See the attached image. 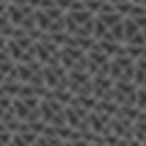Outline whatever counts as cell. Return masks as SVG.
<instances>
[{
	"instance_id": "cell-8",
	"label": "cell",
	"mask_w": 146,
	"mask_h": 146,
	"mask_svg": "<svg viewBox=\"0 0 146 146\" xmlns=\"http://www.w3.org/2000/svg\"><path fill=\"white\" fill-rule=\"evenodd\" d=\"M10 146H29L25 141V136L22 134H12V139H10Z\"/></svg>"
},
{
	"instance_id": "cell-6",
	"label": "cell",
	"mask_w": 146,
	"mask_h": 146,
	"mask_svg": "<svg viewBox=\"0 0 146 146\" xmlns=\"http://www.w3.org/2000/svg\"><path fill=\"white\" fill-rule=\"evenodd\" d=\"M134 107L136 110H146V90L144 88H136V93H134Z\"/></svg>"
},
{
	"instance_id": "cell-2",
	"label": "cell",
	"mask_w": 146,
	"mask_h": 146,
	"mask_svg": "<svg viewBox=\"0 0 146 146\" xmlns=\"http://www.w3.org/2000/svg\"><path fill=\"white\" fill-rule=\"evenodd\" d=\"M7 22L12 27H22L25 32H32L36 29L34 25V10L29 5H15V3H7Z\"/></svg>"
},
{
	"instance_id": "cell-11",
	"label": "cell",
	"mask_w": 146,
	"mask_h": 146,
	"mask_svg": "<svg viewBox=\"0 0 146 146\" xmlns=\"http://www.w3.org/2000/svg\"><path fill=\"white\" fill-rule=\"evenodd\" d=\"M83 3H85V0H83Z\"/></svg>"
},
{
	"instance_id": "cell-3",
	"label": "cell",
	"mask_w": 146,
	"mask_h": 146,
	"mask_svg": "<svg viewBox=\"0 0 146 146\" xmlns=\"http://www.w3.org/2000/svg\"><path fill=\"white\" fill-rule=\"evenodd\" d=\"M90 83H93V98H102V95L112 88V78L105 76V73H95V76H90Z\"/></svg>"
},
{
	"instance_id": "cell-7",
	"label": "cell",
	"mask_w": 146,
	"mask_h": 146,
	"mask_svg": "<svg viewBox=\"0 0 146 146\" xmlns=\"http://www.w3.org/2000/svg\"><path fill=\"white\" fill-rule=\"evenodd\" d=\"M20 100H22V102H25L29 110H34V107H39V100H42V98H34V95H29V98H20Z\"/></svg>"
},
{
	"instance_id": "cell-5",
	"label": "cell",
	"mask_w": 146,
	"mask_h": 146,
	"mask_svg": "<svg viewBox=\"0 0 146 146\" xmlns=\"http://www.w3.org/2000/svg\"><path fill=\"white\" fill-rule=\"evenodd\" d=\"M124 54L134 61V58H141L146 56V46H136V44H124Z\"/></svg>"
},
{
	"instance_id": "cell-9",
	"label": "cell",
	"mask_w": 146,
	"mask_h": 146,
	"mask_svg": "<svg viewBox=\"0 0 146 146\" xmlns=\"http://www.w3.org/2000/svg\"><path fill=\"white\" fill-rule=\"evenodd\" d=\"M129 3H139V5H146V0H129Z\"/></svg>"
},
{
	"instance_id": "cell-10",
	"label": "cell",
	"mask_w": 146,
	"mask_h": 146,
	"mask_svg": "<svg viewBox=\"0 0 146 146\" xmlns=\"http://www.w3.org/2000/svg\"><path fill=\"white\" fill-rule=\"evenodd\" d=\"M0 146H5V144H3V141H0Z\"/></svg>"
},
{
	"instance_id": "cell-1",
	"label": "cell",
	"mask_w": 146,
	"mask_h": 146,
	"mask_svg": "<svg viewBox=\"0 0 146 146\" xmlns=\"http://www.w3.org/2000/svg\"><path fill=\"white\" fill-rule=\"evenodd\" d=\"M34 25L39 32H63V10H58L56 5H49V7H36L34 10Z\"/></svg>"
},
{
	"instance_id": "cell-4",
	"label": "cell",
	"mask_w": 146,
	"mask_h": 146,
	"mask_svg": "<svg viewBox=\"0 0 146 146\" xmlns=\"http://www.w3.org/2000/svg\"><path fill=\"white\" fill-rule=\"evenodd\" d=\"M5 51H7V56H10L12 61L17 63V61H22V58H25V54L29 51V49H27V51H25V49H22L20 44L15 42V39H7V42H5Z\"/></svg>"
}]
</instances>
